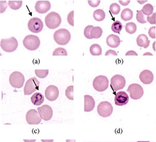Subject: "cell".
I'll list each match as a JSON object with an SVG mask.
<instances>
[{
    "label": "cell",
    "instance_id": "15",
    "mask_svg": "<svg viewBox=\"0 0 156 142\" xmlns=\"http://www.w3.org/2000/svg\"><path fill=\"white\" fill-rule=\"evenodd\" d=\"M114 102L116 106H124L126 105L129 102V96L126 92H119L115 94Z\"/></svg>",
    "mask_w": 156,
    "mask_h": 142
},
{
    "label": "cell",
    "instance_id": "42",
    "mask_svg": "<svg viewBox=\"0 0 156 142\" xmlns=\"http://www.w3.org/2000/svg\"><path fill=\"white\" fill-rule=\"evenodd\" d=\"M137 53H136L134 50H129L126 54V56H137Z\"/></svg>",
    "mask_w": 156,
    "mask_h": 142
},
{
    "label": "cell",
    "instance_id": "10",
    "mask_svg": "<svg viewBox=\"0 0 156 142\" xmlns=\"http://www.w3.org/2000/svg\"><path fill=\"white\" fill-rule=\"evenodd\" d=\"M112 106L108 102H102L98 106V114L102 117H109L112 113Z\"/></svg>",
    "mask_w": 156,
    "mask_h": 142
},
{
    "label": "cell",
    "instance_id": "28",
    "mask_svg": "<svg viewBox=\"0 0 156 142\" xmlns=\"http://www.w3.org/2000/svg\"><path fill=\"white\" fill-rule=\"evenodd\" d=\"M153 11H154V7L152 6V5H151V4H147L143 6L141 11L144 15L147 16H150L151 14H152Z\"/></svg>",
    "mask_w": 156,
    "mask_h": 142
},
{
    "label": "cell",
    "instance_id": "25",
    "mask_svg": "<svg viewBox=\"0 0 156 142\" xmlns=\"http://www.w3.org/2000/svg\"><path fill=\"white\" fill-rule=\"evenodd\" d=\"M102 34V29L99 26L94 27L92 29L91 32H90V36H91L92 38L94 39H98L101 37Z\"/></svg>",
    "mask_w": 156,
    "mask_h": 142
},
{
    "label": "cell",
    "instance_id": "39",
    "mask_svg": "<svg viewBox=\"0 0 156 142\" xmlns=\"http://www.w3.org/2000/svg\"><path fill=\"white\" fill-rule=\"evenodd\" d=\"M100 3H101L100 0H98V1H90V0H89V1H88L89 5L91 7H93V8L98 7Z\"/></svg>",
    "mask_w": 156,
    "mask_h": 142
},
{
    "label": "cell",
    "instance_id": "36",
    "mask_svg": "<svg viewBox=\"0 0 156 142\" xmlns=\"http://www.w3.org/2000/svg\"><path fill=\"white\" fill-rule=\"evenodd\" d=\"M67 20L68 23L71 26H74V11H71L69 12V13L68 14L67 17Z\"/></svg>",
    "mask_w": 156,
    "mask_h": 142
},
{
    "label": "cell",
    "instance_id": "20",
    "mask_svg": "<svg viewBox=\"0 0 156 142\" xmlns=\"http://www.w3.org/2000/svg\"><path fill=\"white\" fill-rule=\"evenodd\" d=\"M136 41L138 46L141 47L147 48L150 44V41L148 40L147 36L144 34L139 35Z\"/></svg>",
    "mask_w": 156,
    "mask_h": 142
},
{
    "label": "cell",
    "instance_id": "16",
    "mask_svg": "<svg viewBox=\"0 0 156 142\" xmlns=\"http://www.w3.org/2000/svg\"><path fill=\"white\" fill-rule=\"evenodd\" d=\"M51 6L49 1H38L35 4V9L38 13L44 14L50 9Z\"/></svg>",
    "mask_w": 156,
    "mask_h": 142
},
{
    "label": "cell",
    "instance_id": "22",
    "mask_svg": "<svg viewBox=\"0 0 156 142\" xmlns=\"http://www.w3.org/2000/svg\"><path fill=\"white\" fill-rule=\"evenodd\" d=\"M121 17L124 21H128L133 18V12L131 9L129 8L124 9L121 12Z\"/></svg>",
    "mask_w": 156,
    "mask_h": 142
},
{
    "label": "cell",
    "instance_id": "41",
    "mask_svg": "<svg viewBox=\"0 0 156 142\" xmlns=\"http://www.w3.org/2000/svg\"><path fill=\"white\" fill-rule=\"evenodd\" d=\"M109 55H113V56H118V53L115 51L113 50H108L105 54V56H109Z\"/></svg>",
    "mask_w": 156,
    "mask_h": 142
},
{
    "label": "cell",
    "instance_id": "43",
    "mask_svg": "<svg viewBox=\"0 0 156 142\" xmlns=\"http://www.w3.org/2000/svg\"><path fill=\"white\" fill-rule=\"evenodd\" d=\"M119 2V3L121 4L122 6H126V5H128L129 3H130V0H128V1H122V0H120Z\"/></svg>",
    "mask_w": 156,
    "mask_h": 142
},
{
    "label": "cell",
    "instance_id": "29",
    "mask_svg": "<svg viewBox=\"0 0 156 142\" xmlns=\"http://www.w3.org/2000/svg\"><path fill=\"white\" fill-rule=\"evenodd\" d=\"M23 5L22 1H9L8 6L12 9L16 10L20 9Z\"/></svg>",
    "mask_w": 156,
    "mask_h": 142
},
{
    "label": "cell",
    "instance_id": "32",
    "mask_svg": "<svg viewBox=\"0 0 156 142\" xmlns=\"http://www.w3.org/2000/svg\"><path fill=\"white\" fill-rule=\"evenodd\" d=\"M110 12L112 15H118L121 11V7L117 3H112L109 8Z\"/></svg>",
    "mask_w": 156,
    "mask_h": 142
},
{
    "label": "cell",
    "instance_id": "37",
    "mask_svg": "<svg viewBox=\"0 0 156 142\" xmlns=\"http://www.w3.org/2000/svg\"><path fill=\"white\" fill-rule=\"evenodd\" d=\"M147 20L150 24H155V13H153L151 16H147Z\"/></svg>",
    "mask_w": 156,
    "mask_h": 142
},
{
    "label": "cell",
    "instance_id": "33",
    "mask_svg": "<svg viewBox=\"0 0 156 142\" xmlns=\"http://www.w3.org/2000/svg\"><path fill=\"white\" fill-rule=\"evenodd\" d=\"M66 96L71 100H74V86L70 85L66 90Z\"/></svg>",
    "mask_w": 156,
    "mask_h": 142
},
{
    "label": "cell",
    "instance_id": "6",
    "mask_svg": "<svg viewBox=\"0 0 156 142\" xmlns=\"http://www.w3.org/2000/svg\"><path fill=\"white\" fill-rule=\"evenodd\" d=\"M93 85L98 92H104L108 88L109 81L106 76L99 75L93 81Z\"/></svg>",
    "mask_w": 156,
    "mask_h": 142
},
{
    "label": "cell",
    "instance_id": "11",
    "mask_svg": "<svg viewBox=\"0 0 156 142\" xmlns=\"http://www.w3.org/2000/svg\"><path fill=\"white\" fill-rule=\"evenodd\" d=\"M28 27L29 30L32 33H39L43 29V23L41 19L38 18H33L28 21Z\"/></svg>",
    "mask_w": 156,
    "mask_h": 142
},
{
    "label": "cell",
    "instance_id": "46",
    "mask_svg": "<svg viewBox=\"0 0 156 142\" xmlns=\"http://www.w3.org/2000/svg\"><path fill=\"white\" fill-rule=\"evenodd\" d=\"M155 24H156V12H155Z\"/></svg>",
    "mask_w": 156,
    "mask_h": 142
},
{
    "label": "cell",
    "instance_id": "34",
    "mask_svg": "<svg viewBox=\"0 0 156 142\" xmlns=\"http://www.w3.org/2000/svg\"><path fill=\"white\" fill-rule=\"evenodd\" d=\"M136 19L139 23L141 24H144L147 23L145 16L141 11H137L136 15Z\"/></svg>",
    "mask_w": 156,
    "mask_h": 142
},
{
    "label": "cell",
    "instance_id": "14",
    "mask_svg": "<svg viewBox=\"0 0 156 142\" xmlns=\"http://www.w3.org/2000/svg\"><path fill=\"white\" fill-rule=\"evenodd\" d=\"M59 96V90L58 88L55 85H49L45 90V97L51 102L56 100Z\"/></svg>",
    "mask_w": 156,
    "mask_h": 142
},
{
    "label": "cell",
    "instance_id": "17",
    "mask_svg": "<svg viewBox=\"0 0 156 142\" xmlns=\"http://www.w3.org/2000/svg\"><path fill=\"white\" fill-rule=\"evenodd\" d=\"M139 79L143 84H150L153 82L154 75L151 71L149 70H144L140 74Z\"/></svg>",
    "mask_w": 156,
    "mask_h": 142
},
{
    "label": "cell",
    "instance_id": "38",
    "mask_svg": "<svg viewBox=\"0 0 156 142\" xmlns=\"http://www.w3.org/2000/svg\"><path fill=\"white\" fill-rule=\"evenodd\" d=\"M149 35L152 39H155V26L151 27L149 29Z\"/></svg>",
    "mask_w": 156,
    "mask_h": 142
},
{
    "label": "cell",
    "instance_id": "24",
    "mask_svg": "<svg viewBox=\"0 0 156 142\" xmlns=\"http://www.w3.org/2000/svg\"><path fill=\"white\" fill-rule=\"evenodd\" d=\"M89 51L93 56H100L102 54L101 47L98 44H94L90 46Z\"/></svg>",
    "mask_w": 156,
    "mask_h": 142
},
{
    "label": "cell",
    "instance_id": "1",
    "mask_svg": "<svg viewBox=\"0 0 156 142\" xmlns=\"http://www.w3.org/2000/svg\"><path fill=\"white\" fill-rule=\"evenodd\" d=\"M53 37L55 41L58 44L65 46L70 41L71 36L68 30L66 29H60L55 32Z\"/></svg>",
    "mask_w": 156,
    "mask_h": 142
},
{
    "label": "cell",
    "instance_id": "26",
    "mask_svg": "<svg viewBox=\"0 0 156 142\" xmlns=\"http://www.w3.org/2000/svg\"><path fill=\"white\" fill-rule=\"evenodd\" d=\"M125 29L127 33L129 34H134L136 32L137 30V26L134 23H128L126 24Z\"/></svg>",
    "mask_w": 156,
    "mask_h": 142
},
{
    "label": "cell",
    "instance_id": "35",
    "mask_svg": "<svg viewBox=\"0 0 156 142\" xmlns=\"http://www.w3.org/2000/svg\"><path fill=\"white\" fill-rule=\"evenodd\" d=\"M94 28L93 26L92 25H89L87 26H86L84 29V36L89 39V40H91L92 37L91 36H90V32H91L92 31V29Z\"/></svg>",
    "mask_w": 156,
    "mask_h": 142
},
{
    "label": "cell",
    "instance_id": "9",
    "mask_svg": "<svg viewBox=\"0 0 156 142\" xmlns=\"http://www.w3.org/2000/svg\"><path fill=\"white\" fill-rule=\"evenodd\" d=\"M126 79L122 75H115L111 79V87L114 92L122 89L126 85Z\"/></svg>",
    "mask_w": 156,
    "mask_h": 142
},
{
    "label": "cell",
    "instance_id": "13",
    "mask_svg": "<svg viewBox=\"0 0 156 142\" xmlns=\"http://www.w3.org/2000/svg\"><path fill=\"white\" fill-rule=\"evenodd\" d=\"M37 111L40 115V117L44 121H49L53 117V112L52 108L48 105H44L37 108Z\"/></svg>",
    "mask_w": 156,
    "mask_h": 142
},
{
    "label": "cell",
    "instance_id": "5",
    "mask_svg": "<svg viewBox=\"0 0 156 142\" xmlns=\"http://www.w3.org/2000/svg\"><path fill=\"white\" fill-rule=\"evenodd\" d=\"M9 81L12 87L20 88L24 85V77L21 72L15 71L10 75Z\"/></svg>",
    "mask_w": 156,
    "mask_h": 142
},
{
    "label": "cell",
    "instance_id": "27",
    "mask_svg": "<svg viewBox=\"0 0 156 142\" xmlns=\"http://www.w3.org/2000/svg\"><path fill=\"white\" fill-rule=\"evenodd\" d=\"M112 31L115 33H120L122 29V24L119 21H115L113 23L111 26Z\"/></svg>",
    "mask_w": 156,
    "mask_h": 142
},
{
    "label": "cell",
    "instance_id": "8",
    "mask_svg": "<svg viewBox=\"0 0 156 142\" xmlns=\"http://www.w3.org/2000/svg\"><path fill=\"white\" fill-rule=\"evenodd\" d=\"M127 91L129 94L131 98L134 100L140 99L144 94L143 88L138 84H132L130 85Z\"/></svg>",
    "mask_w": 156,
    "mask_h": 142
},
{
    "label": "cell",
    "instance_id": "12",
    "mask_svg": "<svg viewBox=\"0 0 156 142\" xmlns=\"http://www.w3.org/2000/svg\"><path fill=\"white\" fill-rule=\"evenodd\" d=\"M27 123L30 125H38L41 122V117L38 111L35 109L30 110L26 115Z\"/></svg>",
    "mask_w": 156,
    "mask_h": 142
},
{
    "label": "cell",
    "instance_id": "2",
    "mask_svg": "<svg viewBox=\"0 0 156 142\" xmlns=\"http://www.w3.org/2000/svg\"><path fill=\"white\" fill-rule=\"evenodd\" d=\"M46 26L51 29L58 28L61 23V18L56 12H51L45 17Z\"/></svg>",
    "mask_w": 156,
    "mask_h": 142
},
{
    "label": "cell",
    "instance_id": "19",
    "mask_svg": "<svg viewBox=\"0 0 156 142\" xmlns=\"http://www.w3.org/2000/svg\"><path fill=\"white\" fill-rule=\"evenodd\" d=\"M95 104V101L91 96L88 95L84 96V111L86 112H91L94 109Z\"/></svg>",
    "mask_w": 156,
    "mask_h": 142
},
{
    "label": "cell",
    "instance_id": "21",
    "mask_svg": "<svg viewBox=\"0 0 156 142\" xmlns=\"http://www.w3.org/2000/svg\"><path fill=\"white\" fill-rule=\"evenodd\" d=\"M31 100L34 106H41L44 102V96L41 93L36 92L31 96Z\"/></svg>",
    "mask_w": 156,
    "mask_h": 142
},
{
    "label": "cell",
    "instance_id": "23",
    "mask_svg": "<svg viewBox=\"0 0 156 142\" xmlns=\"http://www.w3.org/2000/svg\"><path fill=\"white\" fill-rule=\"evenodd\" d=\"M93 16L96 21H102L106 18V13L102 9H97L94 11Z\"/></svg>",
    "mask_w": 156,
    "mask_h": 142
},
{
    "label": "cell",
    "instance_id": "31",
    "mask_svg": "<svg viewBox=\"0 0 156 142\" xmlns=\"http://www.w3.org/2000/svg\"><path fill=\"white\" fill-rule=\"evenodd\" d=\"M53 56H66L68 55V53L66 50L62 47H58L56 48L53 53Z\"/></svg>",
    "mask_w": 156,
    "mask_h": 142
},
{
    "label": "cell",
    "instance_id": "7",
    "mask_svg": "<svg viewBox=\"0 0 156 142\" xmlns=\"http://www.w3.org/2000/svg\"><path fill=\"white\" fill-rule=\"evenodd\" d=\"M40 87V82L36 78H32L28 80L24 87V94L25 95H30L36 91H37Z\"/></svg>",
    "mask_w": 156,
    "mask_h": 142
},
{
    "label": "cell",
    "instance_id": "45",
    "mask_svg": "<svg viewBox=\"0 0 156 142\" xmlns=\"http://www.w3.org/2000/svg\"><path fill=\"white\" fill-rule=\"evenodd\" d=\"M138 2V3H141V4H142V3H145L146 2H147V1H142V2H140V1H137Z\"/></svg>",
    "mask_w": 156,
    "mask_h": 142
},
{
    "label": "cell",
    "instance_id": "18",
    "mask_svg": "<svg viewBox=\"0 0 156 142\" xmlns=\"http://www.w3.org/2000/svg\"><path fill=\"white\" fill-rule=\"evenodd\" d=\"M121 40L119 36H115L114 34H111L109 35L106 40L107 44L109 47H112V48H116L118 47L121 43Z\"/></svg>",
    "mask_w": 156,
    "mask_h": 142
},
{
    "label": "cell",
    "instance_id": "40",
    "mask_svg": "<svg viewBox=\"0 0 156 142\" xmlns=\"http://www.w3.org/2000/svg\"><path fill=\"white\" fill-rule=\"evenodd\" d=\"M7 3L6 1H1V11H0V12L1 13H3L5 11V10L7 8Z\"/></svg>",
    "mask_w": 156,
    "mask_h": 142
},
{
    "label": "cell",
    "instance_id": "30",
    "mask_svg": "<svg viewBox=\"0 0 156 142\" xmlns=\"http://www.w3.org/2000/svg\"><path fill=\"white\" fill-rule=\"evenodd\" d=\"M34 71H35V74H36V76L37 77H39V78H41V79L46 78L49 74L48 69H44V70L36 69Z\"/></svg>",
    "mask_w": 156,
    "mask_h": 142
},
{
    "label": "cell",
    "instance_id": "4",
    "mask_svg": "<svg viewBox=\"0 0 156 142\" xmlns=\"http://www.w3.org/2000/svg\"><path fill=\"white\" fill-rule=\"evenodd\" d=\"M23 43L24 47L29 50H35L40 47V40L36 36L28 35L24 38Z\"/></svg>",
    "mask_w": 156,
    "mask_h": 142
},
{
    "label": "cell",
    "instance_id": "3",
    "mask_svg": "<svg viewBox=\"0 0 156 142\" xmlns=\"http://www.w3.org/2000/svg\"><path fill=\"white\" fill-rule=\"evenodd\" d=\"M18 43L15 37H11L8 39H2L1 40V47L6 53H12L16 50Z\"/></svg>",
    "mask_w": 156,
    "mask_h": 142
},
{
    "label": "cell",
    "instance_id": "44",
    "mask_svg": "<svg viewBox=\"0 0 156 142\" xmlns=\"http://www.w3.org/2000/svg\"><path fill=\"white\" fill-rule=\"evenodd\" d=\"M143 55L144 56H152V54H151L150 53H144Z\"/></svg>",
    "mask_w": 156,
    "mask_h": 142
}]
</instances>
